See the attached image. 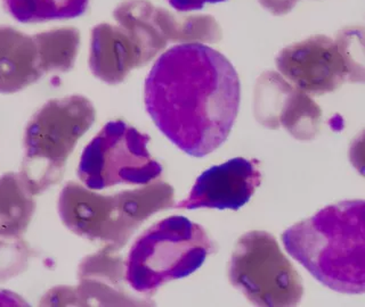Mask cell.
<instances>
[{"label":"cell","instance_id":"obj_1","mask_svg":"<svg viewBox=\"0 0 365 307\" xmlns=\"http://www.w3.org/2000/svg\"><path fill=\"white\" fill-rule=\"evenodd\" d=\"M240 99L237 70L222 53L202 43H180L165 50L144 88L154 124L193 157L207 156L226 141Z\"/></svg>","mask_w":365,"mask_h":307},{"label":"cell","instance_id":"obj_2","mask_svg":"<svg viewBox=\"0 0 365 307\" xmlns=\"http://www.w3.org/2000/svg\"><path fill=\"white\" fill-rule=\"evenodd\" d=\"M289 255L338 293H365V200L329 205L283 232Z\"/></svg>","mask_w":365,"mask_h":307},{"label":"cell","instance_id":"obj_3","mask_svg":"<svg viewBox=\"0 0 365 307\" xmlns=\"http://www.w3.org/2000/svg\"><path fill=\"white\" fill-rule=\"evenodd\" d=\"M174 200V188L163 181L108 196L70 181L61 191L57 210L74 235L120 249L148 217L173 208Z\"/></svg>","mask_w":365,"mask_h":307},{"label":"cell","instance_id":"obj_4","mask_svg":"<svg viewBox=\"0 0 365 307\" xmlns=\"http://www.w3.org/2000/svg\"><path fill=\"white\" fill-rule=\"evenodd\" d=\"M95 119L94 105L81 95L49 100L34 114L24 132L20 172L32 195L62 180L66 161Z\"/></svg>","mask_w":365,"mask_h":307},{"label":"cell","instance_id":"obj_5","mask_svg":"<svg viewBox=\"0 0 365 307\" xmlns=\"http://www.w3.org/2000/svg\"><path fill=\"white\" fill-rule=\"evenodd\" d=\"M208 233L185 216H169L140 235L125 262V281L152 295L163 284L185 278L201 267L211 252Z\"/></svg>","mask_w":365,"mask_h":307},{"label":"cell","instance_id":"obj_6","mask_svg":"<svg viewBox=\"0 0 365 307\" xmlns=\"http://www.w3.org/2000/svg\"><path fill=\"white\" fill-rule=\"evenodd\" d=\"M228 276L233 287L258 306H294L304 295L299 273L266 231H249L240 237Z\"/></svg>","mask_w":365,"mask_h":307},{"label":"cell","instance_id":"obj_7","mask_svg":"<svg viewBox=\"0 0 365 307\" xmlns=\"http://www.w3.org/2000/svg\"><path fill=\"white\" fill-rule=\"evenodd\" d=\"M150 136L125 121L103 126L83 149L78 176L85 187L103 190L114 185H145L159 179L163 166L152 157Z\"/></svg>","mask_w":365,"mask_h":307},{"label":"cell","instance_id":"obj_8","mask_svg":"<svg viewBox=\"0 0 365 307\" xmlns=\"http://www.w3.org/2000/svg\"><path fill=\"white\" fill-rule=\"evenodd\" d=\"M254 111L265 128L283 126L297 140H313L321 130L319 106L277 72H265L257 80Z\"/></svg>","mask_w":365,"mask_h":307},{"label":"cell","instance_id":"obj_9","mask_svg":"<svg viewBox=\"0 0 365 307\" xmlns=\"http://www.w3.org/2000/svg\"><path fill=\"white\" fill-rule=\"evenodd\" d=\"M277 66L282 77L307 95L321 96L339 88L347 68L336 41L313 36L279 51Z\"/></svg>","mask_w":365,"mask_h":307},{"label":"cell","instance_id":"obj_10","mask_svg":"<svg viewBox=\"0 0 365 307\" xmlns=\"http://www.w3.org/2000/svg\"><path fill=\"white\" fill-rule=\"evenodd\" d=\"M262 181L256 161L237 157L205 171L176 208L237 210L250 200Z\"/></svg>","mask_w":365,"mask_h":307},{"label":"cell","instance_id":"obj_11","mask_svg":"<svg viewBox=\"0 0 365 307\" xmlns=\"http://www.w3.org/2000/svg\"><path fill=\"white\" fill-rule=\"evenodd\" d=\"M155 57L135 32L123 26L101 23L91 31L89 68L97 79L118 85L135 68Z\"/></svg>","mask_w":365,"mask_h":307},{"label":"cell","instance_id":"obj_12","mask_svg":"<svg viewBox=\"0 0 365 307\" xmlns=\"http://www.w3.org/2000/svg\"><path fill=\"white\" fill-rule=\"evenodd\" d=\"M118 250L112 244H106V247L80 262L79 284L74 287L76 306L145 305L123 289L125 264L123 257L118 255Z\"/></svg>","mask_w":365,"mask_h":307},{"label":"cell","instance_id":"obj_13","mask_svg":"<svg viewBox=\"0 0 365 307\" xmlns=\"http://www.w3.org/2000/svg\"><path fill=\"white\" fill-rule=\"evenodd\" d=\"M43 75L34 36L0 26V94L19 92Z\"/></svg>","mask_w":365,"mask_h":307},{"label":"cell","instance_id":"obj_14","mask_svg":"<svg viewBox=\"0 0 365 307\" xmlns=\"http://www.w3.org/2000/svg\"><path fill=\"white\" fill-rule=\"evenodd\" d=\"M146 15L165 43H215L222 39L220 24L210 15H180L145 0Z\"/></svg>","mask_w":365,"mask_h":307},{"label":"cell","instance_id":"obj_15","mask_svg":"<svg viewBox=\"0 0 365 307\" xmlns=\"http://www.w3.org/2000/svg\"><path fill=\"white\" fill-rule=\"evenodd\" d=\"M34 195L20 173L0 176V237H22L36 212Z\"/></svg>","mask_w":365,"mask_h":307},{"label":"cell","instance_id":"obj_16","mask_svg":"<svg viewBox=\"0 0 365 307\" xmlns=\"http://www.w3.org/2000/svg\"><path fill=\"white\" fill-rule=\"evenodd\" d=\"M43 74L71 71L80 48V32L72 26L51 28L34 34Z\"/></svg>","mask_w":365,"mask_h":307},{"label":"cell","instance_id":"obj_17","mask_svg":"<svg viewBox=\"0 0 365 307\" xmlns=\"http://www.w3.org/2000/svg\"><path fill=\"white\" fill-rule=\"evenodd\" d=\"M3 4L14 20L30 24L81 16L89 0H3Z\"/></svg>","mask_w":365,"mask_h":307},{"label":"cell","instance_id":"obj_18","mask_svg":"<svg viewBox=\"0 0 365 307\" xmlns=\"http://www.w3.org/2000/svg\"><path fill=\"white\" fill-rule=\"evenodd\" d=\"M336 43L347 68L348 81L365 83V28H344Z\"/></svg>","mask_w":365,"mask_h":307},{"label":"cell","instance_id":"obj_19","mask_svg":"<svg viewBox=\"0 0 365 307\" xmlns=\"http://www.w3.org/2000/svg\"><path fill=\"white\" fill-rule=\"evenodd\" d=\"M32 250L22 237H0V281L26 271Z\"/></svg>","mask_w":365,"mask_h":307},{"label":"cell","instance_id":"obj_20","mask_svg":"<svg viewBox=\"0 0 365 307\" xmlns=\"http://www.w3.org/2000/svg\"><path fill=\"white\" fill-rule=\"evenodd\" d=\"M349 162L361 176H365V129L361 131L349 146Z\"/></svg>","mask_w":365,"mask_h":307},{"label":"cell","instance_id":"obj_21","mask_svg":"<svg viewBox=\"0 0 365 307\" xmlns=\"http://www.w3.org/2000/svg\"><path fill=\"white\" fill-rule=\"evenodd\" d=\"M167 1L173 9L186 13V11L201 9L207 4L222 3L226 0H167Z\"/></svg>","mask_w":365,"mask_h":307},{"label":"cell","instance_id":"obj_22","mask_svg":"<svg viewBox=\"0 0 365 307\" xmlns=\"http://www.w3.org/2000/svg\"><path fill=\"white\" fill-rule=\"evenodd\" d=\"M299 0H259L264 9L274 15H284L294 9Z\"/></svg>","mask_w":365,"mask_h":307}]
</instances>
